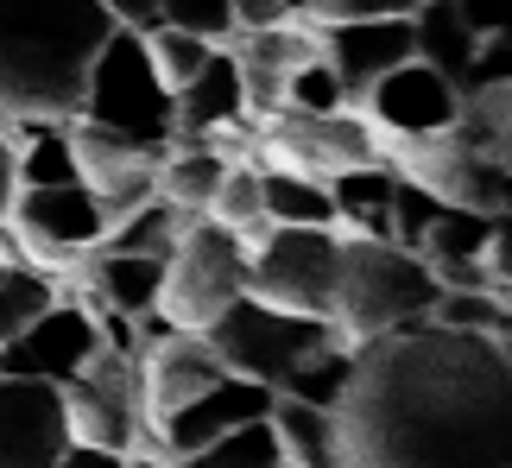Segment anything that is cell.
<instances>
[{
    "label": "cell",
    "instance_id": "obj_1",
    "mask_svg": "<svg viewBox=\"0 0 512 468\" xmlns=\"http://www.w3.org/2000/svg\"><path fill=\"white\" fill-rule=\"evenodd\" d=\"M336 468H512L506 336L405 323L354 342Z\"/></svg>",
    "mask_w": 512,
    "mask_h": 468
},
{
    "label": "cell",
    "instance_id": "obj_2",
    "mask_svg": "<svg viewBox=\"0 0 512 468\" xmlns=\"http://www.w3.org/2000/svg\"><path fill=\"white\" fill-rule=\"evenodd\" d=\"M108 32L114 19L102 0H0V121H76Z\"/></svg>",
    "mask_w": 512,
    "mask_h": 468
},
{
    "label": "cell",
    "instance_id": "obj_3",
    "mask_svg": "<svg viewBox=\"0 0 512 468\" xmlns=\"http://www.w3.org/2000/svg\"><path fill=\"white\" fill-rule=\"evenodd\" d=\"M437 291L443 285L430 279V266L411 247L342 234V272H336V310H329V323L348 342H367V336H386V329L424 323Z\"/></svg>",
    "mask_w": 512,
    "mask_h": 468
},
{
    "label": "cell",
    "instance_id": "obj_4",
    "mask_svg": "<svg viewBox=\"0 0 512 468\" xmlns=\"http://www.w3.org/2000/svg\"><path fill=\"white\" fill-rule=\"evenodd\" d=\"M76 121L114 133V140L133 146V152L165 159V146H171V89L159 83V70H152V57H146V38L133 26H114L102 38Z\"/></svg>",
    "mask_w": 512,
    "mask_h": 468
},
{
    "label": "cell",
    "instance_id": "obj_5",
    "mask_svg": "<svg viewBox=\"0 0 512 468\" xmlns=\"http://www.w3.org/2000/svg\"><path fill=\"white\" fill-rule=\"evenodd\" d=\"M203 342L215 348V361H222L228 374L260 380V386H279L291 367H298L304 355H317L323 342L354 348L329 317H291V310H272L260 298H247V291L222 310V317L203 323Z\"/></svg>",
    "mask_w": 512,
    "mask_h": 468
},
{
    "label": "cell",
    "instance_id": "obj_6",
    "mask_svg": "<svg viewBox=\"0 0 512 468\" xmlns=\"http://www.w3.org/2000/svg\"><path fill=\"white\" fill-rule=\"evenodd\" d=\"M247 291V247L234 241L222 222L196 216L184 234H177V247L165 253V285H159V317L171 329H190V336H203L209 317H222V310Z\"/></svg>",
    "mask_w": 512,
    "mask_h": 468
},
{
    "label": "cell",
    "instance_id": "obj_7",
    "mask_svg": "<svg viewBox=\"0 0 512 468\" xmlns=\"http://www.w3.org/2000/svg\"><path fill=\"white\" fill-rule=\"evenodd\" d=\"M342 272L336 228H266L247 247V298H260L291 317H329Z\"/></svg>",
    "mask_w": 512,
    "mask_h": 468
},
{
    "label": "cell",
    "instance_id": "obj_8",
    "mask_svg": "<svg viewBox=\"0 0 512 468\" xmlns=\"http://www.w3.org/2000/svg\"><path fill=\"white\" fill-rule=\"evenodd\" d=\"M64 393V431L70 443H95V450H133L146 431V393H140V361L95 348L83 374L57 386Z\"/></svg>",
    "mask_w": 512,
    "mask_h": 468
},
{
    "label": "cell",
    "instance_id": "obj_9",
    "mask_svg": "<svg viewBox=\"0 0 512 468\" xmlns=\"http://www.w3.org/2000/svg\"><path fill=\"white\" fill-rule=\"evenodd\" d=\"M456 102H462V95L449 89V76H437L424 57H405L399 70L373 76L348 108H361V121L373 127V140L386 146V140H437V133H449Z\"/></svg>",
    "mask_w": 512,
    "mask_h": 468
},
{
    "label": "cell",
    "instance_id": "obj_10",
    "mask_svg": "<svg viewBox=\"0 0 512 468\" xmlns=\"http://www.w3.org/2000/svg\"><path fill=\"white\" fill-rule=\"evenodd\" d=\"M19 241H26V260L32 266H64V260H83L89 247H102L108 216L95 203V190L76 178V184H38V190H19L13 197V216Z\"/></svg>",
    "mask_w": 512,
    "mask_h": 468
},
{
    "label": "cell",
    "instance_id": "obj_11",
    "mask_svg": "<svg viewBox=\"0 0 512 468\" xmlns=\"http://www.w3.org/2000/svg\"><path fill=\"white\" fill-rule=\"evenodd\" d=\"M102 348L95 336V317L83 304H51L45 317H32L13 342H0V374H19V380H51L64 386L83 374V361Z\"/></svg>",
    "mask_w": 512,
    "mask_h": 468
},
{
    "label": "cell",
    "instance_id": "obj_12",
    "mask_svg": "<svg viewBox=\"0 0 512 468\" xmlns=\"http://www.w3.org/2000/svg\"><path fill=\"white\" fill-rule=\"evenodd\" d=\"M64 443V393L51 380L0 374V468H51Z\"/></svg>",
    "mask_w": 512,
    "mask_h": 468
},
{
    "label": "cell",
    "instance_id": "obj_13",
    "mask_svg": "<svg viewBox=\"0 0 512 468\" xmlns=\"http://www.w3.org/2000/svg\"><path fill=\"white\" fill-rule=\"evenodd\" d=\"M228 367L215 361V348L190 329H171V336L140 348V393H146V424H165L177 405H190L196 393H209Z\"/></svg>",
    "mask_w": 512,
    "mask_h": 468
},
{
    "label": "cell",
    "instance_id": "obj_14",
    "mask_svg": "<svg viewBox=\"0 0 512 468\" xmlns=\"http://www.w3.org/2000/svg\"><path fill=\"white\" fill-rule=\"evenodd\" d=\"M266 405H272V386L241 380V374H222L209 393H196L190 405H177L165 424H152V437H159L165 456H190V450H203V443H215L222 431H234V424L266 418Z\"/></svg>",
    "mask_w": 512,
    "mask_h": 468
},
{
    "label": "cell",
    "instance_id": "obj_15",
    "mask_svg": "<svg viewBox=\"0 0 512 468\" xmlns=\"http://www.w3.org/2000/svg\"><path fill=\"white\" fill-rule=\"evenodd\" d=\"M405 57H418V45H411V13H399V19H342V26H323V64L342 76L348 102L373 83V76L399 70Z\"/></svg>",
    "mask_w": 512,
    "mask_h": 468
},
{
    "label": "cell",
    "instance_id": "obj_16",
    "mask_svg": "<svg viewBox=\"0 0 512 468\" xmlns=\"http://www.w3.org/2000/svg\"><path fill=\"white\" fill-rule=\"evenodd\" d=\"M159 285H165V260L152 253H114V247H89L83 253V304H108L121 317H146L159 304Z\"/></svg>",
    "mask_w": 512,
    "mask_h": 468
},
{
    "label": "cell",
    "instance_id": "obj_17",
    "mask_svg": "<svg viewBox=\"0 0 512 468\" xmlns=\"http://www.w3.org/2000/svg\"><path fill=\"white\" fill-rule=\"evenodd\" d=\"M392 184L399 171L386 159L354 165L329 178V203H336V234H361V241H392Z\"/></svg>",
    "mask_w": 512,
    "mask_h": 468
},
{
    "label": "cell",
    "instance_id": "obj_18",
    "mask_svg": "<svg viewBox=\"0 0 512 468\" xmlns=\"http://www.w3.org/2000/svg\"><path fill=\"white\" fill-rule=\"evenodd\" d=\"M241 114V70H234V51L215 45L209 64L190 76L184 89H171V133H209Z\"/></svg>",
    "mask_w": 512,
    "mask_h": 468
},
{
    "label": "cell",
    "instance_id": "obj_19",
    "mask_svg": "<svg viewBox=\"0 0 512 468\" xmlns=\"http://www.w3.org/2000/svg\"><path fill=\"white\" fill-rule=\"evenodd\" d=\"M411 45H418L424 64L437 70V76H449V89L462 95L468 64H475V45H481V38L462 26L456 0H418V7H411Z\"/></svg>",
    "mask_w": 512,
    "mask_h": 468
},
{
    "label": "cell",
    "instance_id": "obj_20",
    "mask_svg": "<svg viewBox=\"0 0 512 468\" xmlns=\"http://www.w3.org/2000/svg\"><path fill=\"white\" fill-rule=\"evenodd\" d=\"M266 424H272V437H279V456L285 462H298V468H336V418H329L323 405L272 393Z\"/></svg>",
    "mask_w": 512,
    "mask_h": 468
},
{
    "label": "cell",
    "instance_id": "obj_21",
    "mask_svg": "<svg viewBox=\"0 0 512 468\" xmlns=\"http://www.w3.org/2000/svg\"><path fill=\"white\" fill-rule=\"evenodd\" d=\"M260 209L272 228H336V203H329L323 178H285V171H260Z\"/></svg>",
    "mask_w": 512,
    "mask_h": 468
},
{
    "label": "cell",
    "instance_id": "obj_22",
    "mask_svg": "<svg viewBox=\"0 0 512 468\" xmlns=\"http://www.w3.org/2000/svg\"><path fill=\"white\" fill-rule=\"evenodd\" d=\"M203 216H209V222H222L241 247L260 241V234L272 228V222H266V209H260V165H253V159H234V165L222 171V184H215V197H209Z\"/></svg>",
    "mask_w": 512,
    "mask_h": 468
},
{
    "label": "cell",
    "instance_id": "obj_23",
    "mask_svg": "<svg viewBox=\"0 0 512 468\" xmlns=\"http://www.w3.org/2000/svg\"><path fill=\"white\" fill-rule=\"evenodd\" d=\"M222 171H228V159H215L203 146H171L159 159V197L171 209H184V216H203L215 184H222Z\"/></svg>",
    "mask_w": 512,
    "mask_h": 468
},
{
    "label": "cell",
    "instance_id": "obj_24",
    "mask_svg": "<svg viewBox=\"0 0 512 468\" xmlns=\"http://www.w3.org/2000/svg\"><path fill=\"white\" fill-rule=\"evenodd\" d=\"M190 222H196V216L171 209L165 197H152V203H140V209H127V216L102 234V247H114V253H152V260H165V253L177 247V234H184Z\"/></svg>",
    "mask_w": 512,
    "mask_h": 468
},
{
    "label": "cell",
    "instance_id": "obj_25",
    "mask_svg": "<svg viewBox=\"0 0 512 468\" xmlns=\"http://www.w3.org/2000/svg\"><path fill=\"white\" fill-rule=\"evenodd\" d=\"M272 462H279V437H272L266 418H247L215 443H203V450L171 456V468H272Z\"/></svg>",
    "mask_w": 512,
    "mask_h": 468
},
{
    "label": "cell",
    "instance_id": "obj_26",
    "mask_svg": "<svg viewBox=\"0 0 512 468\" xmlns=\"http://www.w3.org/2000/svg\"><path fill=\"white\" fill-rule=\"evenodd\" d=\"M354 374V348H336V342H323L317 355H304L291 374L272 386V393H285V399H304V405H323V412H336V399H342V386Z\"/></svg>",
    "mask_w": 512,
    "mask_h": 468
},
{
    "label": "cell",
    "instance_id": "obj_27",
    "mask_svg": "<svg viewBox=\"0 0 512 468\" xmlns=\"http://www.w3.org/2000/svg\"><path fill=\"white\" fill-rule=\"evenodd\" d=\"M57 304V285L45 266H0V342H13L32 317H45Z\"/></svg>",
    "mask_w": 512,
    "mask_h": 468
},
{
    "label": "cell",
    "instance_id": "obj_28",
    "mask_svg": "<svg viewBox=\"0 0 512 468\" xmlns=\"http://www.w3.org/2000/svg\"><path fill=\"white\" fill-rule=\"evenodd\" d=\"M140 38H146V57H152V70H159V83H165V89H184L190 76L209 64V51H215L209 38L177 32V26H165V19H159V26H146Z\"/></svg>",
    "mask_w": 512,
    "mask_h": 468
},
{
    "label": "cell",
    "instance_id": "obj_29",
    "mask_svg": "<svg viewBox=\"0 0 512 468\" xmlns=\"http://www.w3.org/2000/svg\"><path fill=\"white\" fill-rule=\"evenodd\" d=\"M430 323L437 329H481V336H506L512 329L506 298H494V291H437Z\"/></svg>",
    "mask_w": 512,
    "mask_h": 468
},
{
    "label": "cell",
    "instance_id": "obj_30",
    "mask_svg": "<svg viewBox=\"0 0 512 468\" xmlns=\"http://www.w3.org/2000/svg\"><path fill=\"white\" fill-rule=\"evenodd\" d=\"M285 108H298V114H336V108H348V89H342V76L323 64V51L304 57L298 70H285Z\"/></svg>",
    "mask_w": 512,
    "mask_h": 468
},
{
    "label": "cell",
    "instance_id": "obj_31",
    "mask_svg": "<svg viewBox=\"0 0 512 468\" xmlns=\"http://www.w3.org/2000/svg\"><path fill=\"white\" fill-rule=\"evenodd\" d=\"M159 19L177 32L209 38V45H228L234 38V0H159Z\"/></svg>",
    "mask_w": 512,
    "mask_h": 468
},
{
    "label": "cell",
    "instance_id": "obj_32",
    "mask_svg": "<svg viewBox=\"0 0 512 468\" xmlns=\"http://www.w3.org/2000/svg\"><path fill=\"white\" fill-rule=\"evenodd\" d=\"M418 0H310V19L317 26H342V19H399V13H411Z\"/></svg>",
    "mask_w": 512,
    "mask_h": 468
},
{
    "label": "cell",
    "instance_id": "obj_33",
    "mask_svg": "<svg viewBox=\"0 0 512 468\" xmlns=\"http://www.w3.org/2000/svg\"><path fill=\"white\" fill-rule=\"evenodd\" d=\"M310 0H234V32L241 26H279V19H298Z\"/></svg>",
    "mask_w": 512,
    "mask_h": 468
},
{
    "label": "cell",
    "instance_id": "obj_34",
    "mask_svg": "<svg viewBox=\"0 0 512 468\" xmlns=\"http://www.w3.org/2000/svg\"><path fill=\"white\" fill-rule=\"evenodd\" d=\"M456 13H462V26L475 32V38L506 32V0H456Z\"/></svg>",
    "mask_w": 512,
    "mask_h": 468
},
{
    "label": "cell",
    "instance_id": "obj_35",
    "mask_svg": "<svg viewBox=\"0 0 512 468\" xmlns=\"http://www.w3.org/2000/svg\"><path fill=\"white\" fill-rule=\"evenodd\" d=\"M114 26H133V32H146V26H159V0H102Z\"/></svg>",
    "mask_w": 512,
    "mask_h": 468
},
{
    "label": "cell",
    "instance_id": "obj_36",
    "mask_svg": "<svg viewBox=\"0 0 512 468\" xmlns=\"http://www.w3.org/2000/svg\"><path fill=\"white\" fill-rule=\"evenodd\" d=\"M51 468H121V450H95V443H64Z\"/></svg>",
    "mask_w": 512,
    "mask_h": 468
},
{
    "label": "cell",
    "instance_id": "obj_37",
    "mask_svg": "<svg viewBox=\"0 0 512 468\" xmlns=\"http://www.w3.org/2000/svg\"><path fill=\"white\" fill-rule=\"evenodd\" d=\"M13 197H19V165H13V140L0 133V222L13 216Z\"/></svg>",
    "mask_w": 512,
    "mask_h": 468
},
{
    "label": "cell",
    "instance_id": "obj_38",
    "mask_svg": "<svg viewBox=\"0 0 512 468\" xmlns=\"http://www.w3.org/2000/svg\"><path fill=\"white\" fill-rule=\"evenodd\" d=\"M272 468H298V462H285V456H279V462H272Z\"/></svg>",
    "mask_w": 512,
    "mask_h": 468
}]
</instances>
